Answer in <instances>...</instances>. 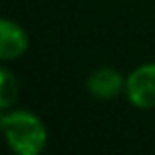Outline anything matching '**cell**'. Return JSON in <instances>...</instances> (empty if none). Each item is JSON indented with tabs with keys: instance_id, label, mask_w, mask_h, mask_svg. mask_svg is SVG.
Instances as JSON below:
<instances>
[{
	"instance_id": "6da1fadb",
	"label": "cell",
	"mask_w": 155,
	"mask_h": 155,
	"mask_svg": "<svg viewBox=\"0 0 155 155\" xmlns=\"http://www.w3.org/2000/svg\"><path fill=\"white\" fill-rule=\"evenodd\" d=\"M0 124L12 151L18 155H39L47 145L45 124L30 110H4Z\"/></svg>"
},
{
	"instance_id": "7a4b0ae2",
	"label": "cell",
	"mask_w": 155,
	"mask_h": 155,
	"mask_svg": "<svg viewBox=\"0 0 155 155\" xmlns=\"http://www.w3.org/2000/svg\"><path fill=\"white\" fill-rule=\"evenodd\" d=\"M126 96L137 110L155 108V63H145L126 77Z\"/></svg>"
},
{
	"instance_id": "3957f363",
	"label": "cell",
	"mask_w": 155,
	"mask_h": 155,
	"mask_svg": "<svg viewBox=\"0 0 155 155\" xmlns=\"http://www.w3.org/2000/svg\"><path fill=\"white\" fill-rule=\"evenodd\" d=\"M87 91L98 100H114L126 92V79L114 67H98L87 77Z\"/></svg>"
},
{
	"instance_id": "277c9868",
	"label": "cell",
	"mask_w": 155,
	"mask_h": 155,
	"mask_svg": "<svg viewBox=\"0 0 155 155\" xmlns=\"http://www.w3.org/2000/svg\"><path fill=\"white\" fill-rule=\"evenodd\" d=\"M30 47V35L20 24L4 18L0 22V57L12 61L22 57Z\"/></svg>"
},
{
	"instance_id": "5b68a950",
	"label": "cell",
	"mask_w": 155,
	"mask_h": 155,
	"mask_svg": "<svg viewBox=\"0 0 155 155\" xmlns=\"http://www.w3.org/2000/svg\"><path fill=\"white\" fill-rule=\"evenodd\" d=\"M18 98V81L10 69H0V108L8 110Z\"/></svg>"
}]
</instances>
